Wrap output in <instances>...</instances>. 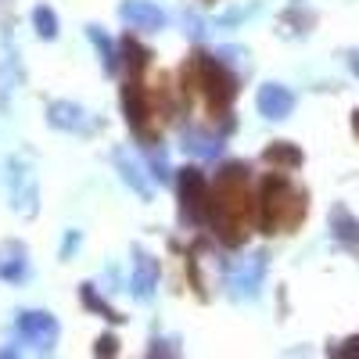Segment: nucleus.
I'll use <instances>...</instances> for the list:
<instances>
[{
  "label": "nucleus",
  "instance_id": "f257e3e1",
  "mask_svg": "<svg viewBox=\"0 0 359 359\" xmlns=\"http://www.w3.org/2000/svg\"><path fill=\"white\" fill-rule=\"evenodd\" d=\"M259 219V201L248 194V165L230 162L223 172H216L212 184V208H208V223L223 245H245L252 223Z\"/></svg>",
  "mask_w": 359,
  "mask_h": 359
},
{
  "label": "nucleus",
  "instance_id": "423d86ee",
  "mask_svg": "<svg viewBox=\"0 0 359 359\" xmlns=\"http://www.w3.org/2000/svg\"><path fill=\"white\" fill-rule=\"evenodd\" d=\"M15 331L25 345H33L36 352H50L57 345V320L50 313H18Z\"/></svg>",
  "mask_w": 359,
  "mask_h": 359
},
{
  "label": "nucleus",
  "instance_id": "4468645a",
  "mask_svg": "<svg viewBox=\"0 0 359 359\" xmlns=\"http://www.w3.org/2000/svg\"><path fill=\"white\" fill-rule=\"evenodd\" d=\"M184 151H191L198 158H216L223 151V144H219V137H208L201 130H184Z\"/></svg>",
  "mask_w": 359,
  "mask_h": 359
},
{
  "label": "nucleus",
  "instance_id": "b1692460",
  "mask_svg": "<svg viewBox=\"0 0 359 359\" xmlns=\"http://www.w3.org/2000/svg\"><path fill=\"white\" fill-rule=\"evenodd\" d=\"M352 130H355V133H359V111H355V115H352Z\"/></svg>",
  "mask_w": 359,
  "mask_h": 359
},
{
  "label": "nucleus",
  "instance_id": "1a4fd4ad",
  "mask_svg": "<svg viewBox=\"0 0 359 359\" xmlns=\"http://www.w3.org/2000/svg\"><path fill=\"white\" fill-rule=\"evenodd\" d=\"M255 104H259V115H266V118H287L291 111H294V94L287 86H280V83H266L262 90H259V97H255Z\"/></svg>",
  "mask_w": 359,
  "mask_h": 359
},
{
  "label": "nucleus",
  "instance_id": "6ab92c4d",
  "mask_svg": "<svg viewBox=\"0 0 359 359\" xmlns=\"http://www.w3.org/2000/svg\"><path fill=\"white\" fill-rule=\"evenodd\" d=\"M83 302H86V309H94V313H101L104 320H111V323H118V320H123V316H118L108 302H104V298H97L94 294V284H83Z\"/></svg>",
  "mask_w": 359,
  "mask_h": 359
},
{
  "label": "nucleus",
  "instance_id": "4be33fe9",
  "mask_svg": "<svg viewBox=\"0 0 359 359\" xmlns=\"http://www.w3.org/2000/svg\"><path fill=\"white\" fill-rule=\"evenodd\" d=\"M334 355H359V338H348L345 345H338Z\"/></svg>",
  "mask_w": 359,
  "mask_h": 359
},
{
  "label": "nucleus",
  "instance_id": "0eeeda50",
  "mask_svg": "<svg viewBox=\"0 0 359 359\" xmlns=\"http://www.w3.org/2000/svg\"><path fill=\"white\" fill-rule=\"evenodd\" d=\"M262 277H266V255L262 252H255V255L241 259L237 266H230V287H233L237 298H241V294H248V298L259 294Z\"/></svg>",
  "mask_w": 359,
  "mask_h": 359
},
{
  "label": "nucleus",
  "instance_id": "39448f33",
  "mask_svg": "<svg viewBox=\"0 0 359 359\" xmlns=\"http://www.w3.org/2000/svg\"><path fill=\"white\" fill-rule=\"evenodd\" d=\"M123 111H126L130 130H133L144 144H155V130H151V101H147V90H144L140 76H130L126 86H123Z\"/></svg>",
  "mask_w": 359,
  "mask_h": 359
},
{
  "label": "nucleus",
  "instance_id": "a211bd4d",
  "mask_svg": "<svg viewBox=\"0 0 359 359\" xmlns=\"http://www.w3.org/2000/svg\"><path fill=\"white\" fill-rule=\"evenodd\" d=\"M86 36H90V43L97 47V54H101V62H104V72H115V47H111V40L101 33L97 25H90L86 29Z\"/></svg>",
  "mask_w": 359,
  "mask_h": 359
},
{
  "label": "nucleus",
  "instance_id": "2eb2a0df",
  "mask_svg": "<svg viewBox=\"0 0 359 359\" xmlns=\"http://www.w3.org/2000/svg\"><path fill=\"white\" fill-rule=\"evenodd\" d=\"M262 158L273 165V169H294V165H302V151H298L294 144H287V140L269 144L266 151H262Z\"/></svg>",
  "mask_w": 359,
  "mask_h": 359
},
{
  "label": "nucleus",
  "instance_id": "9d476101",
  "mask_svg": "<svg viewBox=\"0 0 359 359\" xmlns=\"http://www.w3.org/2000/svg\"><path fill=\"white\" fill-rule=\"evenodd\" d=\"M47 123L57 126V130H72V133H90V126H94L90 115L79 104H72V101H54L47 108Z\"/></svg>",
  "mask_w": 359,
  "mask_h": 359
},
{
  "label": "nucleus",
  "instance_id": "f3484780",
  "mask_svg": "<svg viewBox=\"0 0 359 359\" xmlns=\"http://www.w3.org/2000/svg\"><path fill=\"white\" fill-rule=\"evenodd\" d=\"M123 54H126V65H130V76H140L144 69H147V62H151V50L147 47H140L137 40H123Z\"/></svg>",
  "mask_w": 359,
  "mask_h": 359
},
{
  "label": "nucleus",
  "instance_id": "6e6552de",
  "mask_svg": "<svg viewBox=\"0 0 359 359\" xmlns=\"http://www.w3.org/2000/svg\"><path fill=\"white\" fill-rule=\"evenodd\" d=\"M158 287V262L147 255V252H133V277H130V291L133 298H140V302H147V298L155 294Z\"/></svg>",
  "mask_w": 359,
  "mask_h": 359
},
{
  "label": "nucleus",
  "instance_id": "9b49d317",
  "mask_svg": "<svg viewBox=\"0 0 359 359\" xmlns=\"http://www.w3.org/2000/svg\"><path fill=\"white\" fill-rule=\"evenodd\" d=\"M118 15H123L133 29H162L165 25V11L155 8L151 0H126V4L118 8Z\"/></svg>",
  "mask_w": 359,
  "mask_h": 359
},
{
  "label": "nucleus",
  "instance_id": "dca6fc26",
  "mask_svg": "<svg viewBox=\"0 0 359 359\" xmlns=\"http://www.w3.org/2000/svg\"><path fill=\"white\" fill-rule=\"evenodd\" d=\"M115 165H118V172H123V180H126V184H130V187H133V191H137L144 201L151 198V187H147V180L140 176V165H137V162H130L123 151H118V155H115Z\"/></svg>",
  "mask_w": 359,
  "mask_h": 359
},
{
  "label": "nucleus",
  "instance_id": "ddd939ff",
  "mask_svg": "<svg viewBox=\"0 0 359 359\" xmlns=\"http://www.w3.org/2000/svg\"><path fill=\"white\" fill-rule=\"evenodd\" d=\"M331 233L338 237L341 245H359V219H352V212L345 205H334L331 208Z\"/></svg>",
  "mask_w": 359,
  "mask_h": 359
},
{
  "label": "nucleus",
  "instance_id": "f03ea898",
  "mask_svg": "<svg viewBox=\"0 0 359 359\" xmlns=\"http://www.w3.org/2000/svg\"><path fill=\"white\" fill-rule=\"evenodd\" d=\"M309 212L306 191H298L284 172H269L259 191V223L266 233H291Z\"/></svg>",
  "mask_w": 359,
  "mask_h": 359
},
{
  "label": "nucleus",
  "instance_id": "aec40b11",
  "mask_svg": "<svg viewBox=\"0 0 359 359\" xmlns=\"http://www.w3.org/2000/svg\"><path fill=\"white\" fill-rule=\"evenodd\" d=\"M33 22H36V33H40L43 40H54V36H57V18H54L50 8L40 4V8L33 11Z\"/></svg>",
  "mask_w": 359,
  "mask_h": 359
},
{
  "label": "nucleus",
  "instance_id": "20e7f679",
  "mask_svg": "<svg viewBox=\"0 0 359 359\" xmlns=\"http://www.w3.org/2000/svg\"><path fill=\"white\" fill-rule=\"evenodd\" d=\"M208 208H212V184L201 176V169L180 172V212L191 226L208 223Z\"/></svg>",
  "mask_w": 359,
  "mask_h": 359
},
{
  "label": "nucleus",
  "instance_id": "5701e85b",
  "mask_svg": "<svg viewBox=\"0 0 359 359\" xmlns=\"http://www.w3.org/2000/svg\"><path fill=\"white\" fill-rule=\"evenodd\" d=\"M115 345H118V341H115L111 334H108V338H101V341H97V355H101V352H104V355H115V352H118Z\"/></svg>",
  "mask_w": 359,
  "mask_h": 359
},
{
  "label": "nucleus",
  "instance_id": "f8f14e48",
  "mask_svg": "<svg viewBox=\"0 0 359 359\" xmlns=\"http://www.w3.org/2000/svg\"><path fill=\"white\" fill-rule=\"evenodd\" d=\"M25 273H29L25 248H22V245H8L4 252H0V280L18 284V280H25Z\"/></svg>",
  "mask_w": 359,
  "mask_h": 359
},
{
  "label": "nucleus",
  "instance_id": "412c9836",
  "mask_svg": "<svg viewBox=\"0 0 359 359\" xmlns=\"http://www.w3.org/2000/svg\"><path fill=\"white\" fill-rule=\"evenodd\" d=\"M151 176H158L162 180V184H165V180H169V158H165V151H162V147H158V151H155V147H151Z\"/></svg>",
  "mask_w": 359,
  "mask_h": 359
},
{
  "label": "nucleus",
  "instance_id": "7ed1b4c3",
  "mask_svg": "<svg viewBox=\"0 0 359 359\" xmlns=\"http://www.w3.org/2000/svg\"><path fill=\"white\" fill-rule=\"evenodd\" d=\"M184 86H194L205 94V104L216 118L230 115V104L237 97V79L233 72L212 54H194L191 65H184Z\"/></svg>",
  "mask_w": 359,
  "mask_h": 359
}]
</instances>
